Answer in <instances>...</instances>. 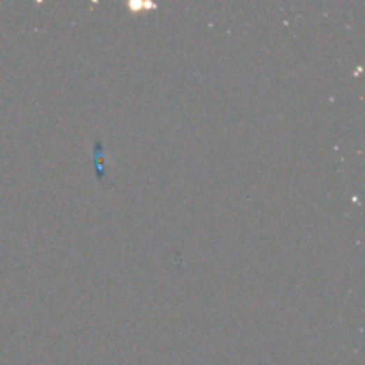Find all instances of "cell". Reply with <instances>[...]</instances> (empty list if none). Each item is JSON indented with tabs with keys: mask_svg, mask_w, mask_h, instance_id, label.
I'll use <instances>...</instances> for the list:
<instances>
[{
	"mask_svg": "<svg viewBox=\"0 0 365 365\" xmlns=\"http://www.w3.org/2000/svg\"><path fill=\"white\" fill-rule=\"evenodd\" d=\"M131 8H134V9H143V8L154 9L155 4H151V2H132Z\"/></svg>",
	"mask_w": 365,
	"mask_h": 365,
	"instance_id": "cell-1",
	"label": "cell"
}]
</instances>
